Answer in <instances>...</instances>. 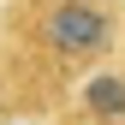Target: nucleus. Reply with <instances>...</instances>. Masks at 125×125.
Masks as SVG:
<instances>
[{"label":"nucleus","instance_id":"f257e3e1","mask_svg":"<svg viewBox=\"0 0 125 125\" xmlns=\"http://www.w3.org/2000/svg\"><path fill=\"white\" fill-rule=\"evenodd\" d=\"M12 30L24 36L30 54H42L60 72H83L113 48L119 24H113V0H30L12 18Z\"/></svg>","mask_w":125,"mask_h":125},{"label":"nucleus","instance_id":"f03ea898","mask_svg":"<svg viewBox=\"0 0 125 125\" xmlns=\"http://www.w3.org/2000/svg\"><path fill=\"white\" fill-rule=\"evenodd\" d=\"M77 101L95 125H125V72H95Z\"/></svg>","mask_w":125,"mask_h":125}]
</instances>
